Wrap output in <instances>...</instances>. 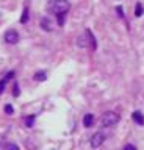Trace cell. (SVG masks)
Returning a JSON list of instances; mask_svg holds the SVG:
<instances>
[{
	"label": "cell",
	"mask_w": 144,
	"mask_h": 150,
	"mask_svg": "<svg viewBox=\"0 0 144 150\" xmlns=\"http://www.w3.org/2000/svg\"><path fill=\"white\" fill-rule=\"evenodd\" d=\"M71 9V3L67 0H50L47 3V11L58 16V14H67Z\"/></svg>",
	"instance_id": "1"
},
{
	"label": "cell",
	"mask_w": 144,
	"mask_h": 150,
	"mask_svg": "<svg viewBox=\"0 0 144 150\" xmlns=\"http://www.w3.org/2000/svg\"><path fill=\"white\" fill-rule=\"evenodd\" d=\"M119 114L118 112H114V111H106V112H104L102 114V117H100V122H102V125L104 127H114L116 124L119 122Z\"/></svg>",
	"instance_id": "2"
},
{
	"label": "cell",
	"mask_w": 144,
	"mask_h": 150,
	"mask_svg": "<svg viewBox=\"0 0 144 150\" xmlns=\"http://www.w3.org/2000/svg\"><path fill=\"white\" fill-rule=\"evenodd\" d=\"M105 139H106V136L102 133V131H97V133L92 134V138H91V141H89V144H91V147H92V149H99L100 145L105 142Z\"/></svg>",
	"instance_id": "3"
},
{
	"label": "cell",
	"mask_w": 144,
	"mask_h": 150,
	"mask_svg": "<svg viewBox=\"0 0 144 150\" xmlns=\"http://www.w3.org/2000/svg\"><path fill=\"white\" fill-rule=\"evenodd\" d=\"M3 39H5L6 44H17V41H19V33L16 30H6L5 35H3Z\"/></svg>",
	"instance_id": "4"
},
{
	"label": "cell",
	"mask_w": 144,
	"mask_h": 150,
	"mask_svg": "<svg viewBox=\"0 0 144 150\" xmlns=\"http://www.w3.org/2000/svg\"><path fill=\"white\" fill-rule=\"evenodd\" d=\"M85 35H86V38H88V42H89V49H91V50H96V49H97V42H96V38H94V35H92V31L89 30V28H86V30H85Z\"/></svg>",
	"instance_id": "5"
},
{
	"label": "cell",
	"mask_w": 144,
	"mask_h": 150,
	"mask_svg": "<svg viewBox=\"0 0 144 150\" xmlns=\"http://www.w3.org/2000/svg\"><path fill=\"white\" fill-rule=\"evenodd\" d=\"M132 119L136 122L138 125H144V116L141 111H133L132 112Z\"/></svg>",
	"instance_id": "6"
},
{
	"label": "cell",
	"mask_w": 144,
	"mask_h": 150,
	"mask_svg": "<svg viewBox=\"0 0 144 150\" xmlns=\"http://www.w3.org/2000/svg\"><path fill=\"white\" fill-rule=\"evenodd\" d=\"M41 28L45 31H52V21L49 17H43L41 19Z\"/></svg>",
	"instance_id": "7"
},
{
	"label": "cell",
	"mask_w": 144,
	"mask_h": 150,
	"mask_svg": "<svg viewBox=\"0 0 144 150\" xmlns=\"http://www.w3.org/2000/svg\"><path fill=\"white\" fill-rule=\"evenodd\" d=\"M77 45L78 47H83V49H89V42H88L86 35H83V36L78 38V39H77Z\"/></svg>",
	"instance_id": "8"
},
{
	"label": "cell",
	"mask_w": 144,
	"mask_h": 150,
	"mask_svg": "<svg viewBox=\"0 0 144 150\" xmlns=\"http://www.w3.org/2000/svg\"><path fill=\"white\" fill-rule=\"evenodd\" d=\"M92 124H94V116L92 114H86L85 117H83V125H85L86 128L92 127Z\"/></svg>",
	"instance_id": "9"
},
{
	"label": "cell",
	"mask_w": 144,
	"mask_h": 150,
	"mask_svg": "<svg viewBox=\"0 0 144 150\" xmlns=\"http://www.w3.org/2000/svg\"><path fill=\"white\" fill-rule=\"evenodd\" d=\"M143 14H144L143 3H136V5H135V16H136V17H141Z\"/></svg>",
	"instance_id": "10"
},
{
	"label": "cell",
	"mask_w": 144,
	"mask_h": 150,
	"mask_svg": "<svg viewBox=\"0 0 144 150\" xmlns=\"http://www.w3.org/2000/svg\"><path fill=\"white\" fill-rule=\"evenodd\" d=\"M35 80H36V81H44V80H47V74H45L44 70L36 72V74H35Z\"/></svg>",
	"instance_id": "11"
},
{
	"label": "cell",
	"mask_w": 144,
	"mask_h": 150,
	"mask_svg": "<svg viewBox=\"0 0 144 150\" xmlns=\"http://www.w3.org/2000/svg\"><path fill=\"white\" fill-rule=\"evenodd\" d=\"M35 119H36V116H28V117H25V127H28V128H31L35 124Z\"/></svg>",
	"instance_id": "12"
},
{
	"label": "cell",
	"mask_w": 144,
	"mask_h": 150,
	"mask_svg": "<svg viewBox=\"0 0 144 150\" xmlns=\"http://www.w3.org/2000/svg\"><path fill=\"white\" fill-rule=\"evenodd\" d=\"M28 22V8L24 9V13H22V17H21V23H27Z\"/></svg>",
	"instance_id": "13"
},
{
	"label": "cell",
	"mask_w": 144,
	"mask_h": 150,
	"mask_svg": "<svg viewBox=\"0 0 144 150\" xmlns=\"http://www.w3.org/2000/svg\"><path fill=\"white\" fill-rule=\"evenodd\" d=\"M5 150H19V145L13 144V142H6L5 144Z\"/></svg>",
	"instance_id": "14"
},
{
	"label": "cell",
	"mask_w": 144,
	"mask_h": 150,
	"mask_svg": "<svg viewBox=\"0 0 144 150\" xmlns=\"http://www.w3.org/2000/svg\"><path fill=\"white\" fill-rule=\"evenodd\" d=\"M64 17H66V14H58V16H57V19H58V25H60V27L64 25Z\"/></svg>",
	"instance_id": "15"
},
{
	"label": "cell",
	"mask_w": 144,
	"mask_h": 150,
	"mask_svg": "<svg viewBox=\"0 0 144 150\" xmlns=\"http://www.w3.org/2000/svg\"><path fill=\"white\" fill-rule=\"evenodd\" d=\"M5 112L8 116H11L13 112H14V108H13V105H5Z\"/></svg>",
	"instance_id": "16"
},
{
	"label": "cell",
	"mask_w": 144,
	"mask_h": 150,
	"mask_svg": "<svg viewBox=\"0 0 144 150\" xmlns=\"http://www.w3.org/2000/svg\"><path fill=\"white\" fill-rule=\"evenodd\" d=\"M6 81H8V80H6V78H3V80H0V94H3V91H5V86H6Z\"/></svg>",
	"instance_id": "17"
},
{
	"label": "cell",
	"mask_w": 144,
	"mask_h": 150,
	"mask_svg": "<svg viewBox=\"0 0 144 150\" xmlns=\"http://www.w3.org/2000/svg\"><path fill=\"white\" fill-rule=\"evenodd\" d=\"M19 94H21V89H19V84H14V89H13V96H14V97H17V96H19Z\"/></svg>",
	"instance_id": "18"
},
{
	"label": "cell",
	"mask_w": 144,
	"mask_h": 150,
	"mask_svg": "<svg viewBox=\"0 0 144 150\" xmlns=\"http://www.w3.org/2000/svg\"><path fill=\"white\" fill-rule=\"evenodd\" d=\"M116 13H118L119 17H124V13H122V6H116Z\"/></svg>",
	"instance_id": "19"
},
{
	"label": "cell",
	"mask_w": 144,
	"mask_h": 150,
	"mask_svg": "<svg viewBox=\"0 0 144 150\" xmlns=\"http://www.w3.org/2000/svg\"><path fill=\"white\" fill-rule=\"evenodd\" d=\"M124 150H136V147H135L133 144H127V145L124 147Z\"/></svg>",
	"instance_id": "20"
}]
</instances>
